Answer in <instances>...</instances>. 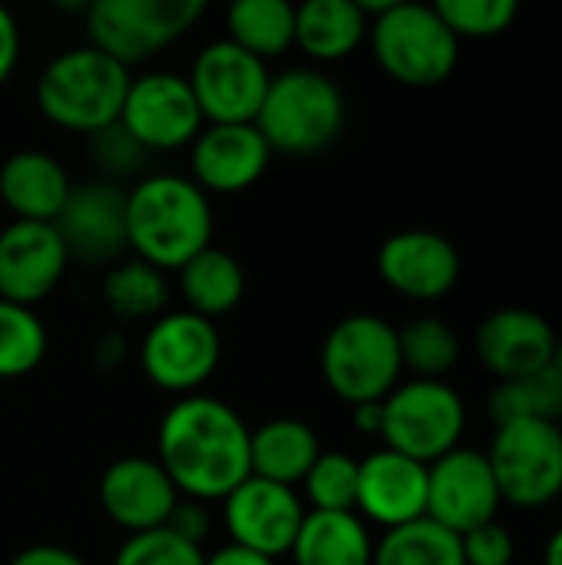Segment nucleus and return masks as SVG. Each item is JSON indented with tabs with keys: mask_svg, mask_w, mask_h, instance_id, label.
<instances>
[{
	"mask_svg": "<svg viewBox=\"0 0 562 565\" xmlns=\"http://www.w3.org/2000/svg\"><path fill=\"white\" fill-rule=\"evenodd\" d=\"M543 565H562V526L550 536L547 553H543Z\"/></svg>",
	"mask_w": 562,
	"mask_h": 565,
	"instance_id": "obj_43",
	"label": "nucleus"
},
{
	"mask_svg": "<svg viewBox=\"0 0 562 565\" xmlns=\"http://www.w3.org/2000/svg\"><path fill=\"white\" fill-rule=\"evenodd\" d=\"M500 503L487 454L457 447L427 467V520L454 536H467L470 530L494 523Z\"/></svg>",
	"mask_w": 562,
	"mask_h": 565,
	"instance_id": "obj_13",
	"label": "nucleus"
},
{
	"mask_svg": "<svg viewBox=\"0 0 562 565\" xmlns=\"http://www.w3.org/2000/svg\"><path fill=\"white\" fill-rule=\"evenodd\" d=\"M397 328L378 315L341 318L321 344V377L348 407L378 404L401 384Z\"/></svg>",
	"mask_w": 562,
	"mask_h": 565,
	"instance_id": "obj_5",
	"label": "nucleus"
},
{
	"mask_svg": "<svg viewBox=\"0 0 562 565\" xmlns=\"http://www.w3.org/2000/svg\"><path fill=\"white\" fill-rule=\"evenodd\" d=\"M119 126L146 152H172L192 146L205 129L189 79L179 73H146L129 79Z\"/></svg>",
	"mask_w": 562,
	"mask_h": 565,
	"instance_id": "obj_12",
	"label": "nucleus"
},
{
	"mask_svg": "<svg viewBox=\"0 0 562 565\" xmlns=\"http://www.w3.org/2000/svg\"><path fill=\"white\" fill-rule=\"evenodd\" d=\"M202 13V0H96L86 7V33L89 46L129 70L185 36Z\"/></svg>",
	"mask_w": 562,
	"mask_h": 565,
	"instance_id": "obj_8",
	"label": "nucleus"
},
{
	"mask_svg": "<svg viewBox=\"0 0 562 565\" xmlns=\"http://www.w3.org/2000/svg\"><path fill=\"white\" fill-rule=\"evenodd\" d=\"M225 40L268 63L295 46V7L288 0H235L225 10Z\"/></svg>",
	"mask_w": 562,
	"mask_h": 565,
	"instance_id": "obj_27",
	"label": "nucleus"
},
{
	"mask_svg": "<svg viewBox=\"0 0 562 565\" xmlns=\"http://www.w3.org/2000/svg\"><path fill=\"white\" fill-rule=\"evenodd\" d=\"M358 467L361 460L338 454V450H321L308 477L301 480L305 500L311 503L315 513H354L358 507Z\"/></svg>",
	"mask_w": 562,
	"mask_h": 565,
	"instance_id": "obj_33",
	"label": "nucleus"
},
{
	"mask_svg": "<svg viewBox=\"0 0 562 565\" xmlns=\"http://www.w3.org/2000/svg\"><path fill=\"white\" fill-rule=\"evenodd\" d=\"M113 565H205V553H202V546H195L162 526V530L126 536Z\"/></svg>",
	"mask_w": 562,
	"mask_h": 565,
	"instance_id": "obj_35",
	"label": "nucleus"
},
{
	"mask_svg": "<svg viewBox=\"0 0 562 565\" xmlns=\"http://www.w3.org/2000/svg\"><path fill=\"white\" fill-rule=\"evenodd\" d=\"M205 565H275V559H265L252 550H242V546H222L215 550L212 556H205Z\"/></svg>",
	"mask_w": 562,
	"mask_h": 565,
	"instance_id": "obj_42",
	"label": "nucleus"
},
{
	"mask_svg": "<svg viewBox=\"0 0 562 565\" xmlns=\"http://www.w3.org/2000/svg\"><path fill=\"white\" fill-rule=\"evenodd\" d=\"M166 530L176 533V536H182V540H189V543H195V546H202V540H205V533H209L205 503H195V500H185V497H182V500L176 503V510H172Z\"/></svg>",
	"mask_w": 562,
	"mask_h": 565,
	"instance_id": "obj_38",
	"label": "nucleus"
},
{
	"mask_svg": "<svg viewBox=\"0 0 562 565\" xmlns=\"http://www.w3.org/2000/svg\"><path fill=\"white\" fill-rule=\"evenodd\" d=\"M295 565H371L374 540L358 513H305L291 546Z\"/></svg>",
	"mask_w": 562,
	"mask_h": 565,
	"instance_id": "obj_25",
	"label": "nucleus"
},
{
	"mask_svg": "<svg viewBox=\"0 0 562 565\" xmlns=\"http://www.w3.org/2000/svg\"><path fill=\"white\" fill-rule=\"evenodd\" d=\"M364 523L397 530L427 516V467L394 450H378L358 467V507Z\"/></svg>",
	"mask_w": 562,
	"mask_h": 565,
	"instance_id": "obj_18",
	"label": "nucleus"
},
{
	"mask_svg": "<svg viewBox=\"0 0 562 565\" xmlns=\"http://www.w3.org/2000/svg\"><path fill=\"white\" fill-rule=\"evenodd\" d=\"M368 36L378 66L401 86H441L460 60V40L427 3L394 0L371 20Z\"/></svg>",
	"mask_w": 562,
	"mask_h": 565,
	"instance_id": "obj_6",
	"label": "nucleus"
},
{
	"mask_svg": "<svg viewBox=\"0 0 562 565\" xmlns=\"http://www.w3.org/2000/svg\"><path fill=\"white\" fill-rule=\"evenodd\" d=\"M7 565H86L83 556H76L66 546H53V543H40V546H26L17 556H10Z\"/></svg>",
	"mask_w": 562,
	"mask_h": 565,
	"instance_id": "obj_40",
	"label": "nucleus"
},
{
	"mask_svg": "<svg viewBox=\"0 0 562 565\" xmlns=\"http://www.w3.org/2000/svg\"><path fill=\"white\" fill-rule=\"evenodd\" d=\"M351 417H354L358 434L381 437V427H384V401H378V404H358V407H351Z\"/></svg>",
	"mask_w": 562,
	"mask_h": 565,
	"instance_id": "obj_41",
	"label": "nucleus"
},
{
	"mask_svg": "<svg viewBox=\"0 0 562 565\" xmlns=\"http://www.w3.org/2000/svg\"><path fill=\"white\" fill-rule=\"evenodd\" d=\"M371 565H467L460 536L431 523L427 516L397 530H388L374 543Z\"/></svg>",
	"mask_w": 562,
	"mask_h": 565,
	"instance_id": "obj_28",
	"label": "nucleus"
},
{
	"mask_svg": "<svg viewBox=\"0 0 562 565\" xmlns=\"http://www.w3.org/2000/svg\"><path fill=\"white\" fill-rule=\"evenodd\" d=\"M189 162L192 182L205 195H238L265 175L272 149L255 122L205 126L192 142Z\"/></svg>",
	"mask_w": 562,
	"mask_h": 565,
	"instance_id": "obj_20",
	"label": "nucleus"
},
{
	"mask_svg": "<svg viewBox=\"0 0 562 565\" xmlns=\"http://www.w3.org/2000/svg\"><path fill=\"white\" fill-rule=\"evenodd\" d=\"M467 407L447 381H407L384 397L381 440L388 450L424 467L460 447Z\"/></svg>",
	"mask_w": 562,
	"mask_h": 565,
	"instance_id": "obj_7",
	"label": "nucleus"
},
{
	"mask_svg": "<svg viewBox=\"0 0 562 565\" xmlns=\"http://www.w3.org/2000/svg\"><path fill=\"white\" fill-rule=\"evenodd\" d=\"M129 79V70L96 46H73L40 70L36 106L53 126L93 136L119 122Z\"/></svg>",
	"mask_w": 562,
	"mask_h": 565,
	"instance_id": "obj_3",
	"label": "nucleus"
},
{
	"mask_svg": "<svg viewBox=\"0 0 562 565\" xmlns=\"http://www.w3.org/2000/svg\"><path fill=\"white\" fill-rule=\"evenodd\" d=\"M252 430L219 397H179L159 420L156 460L176 483L179 497L222 503L252 477Z\"/></svg>",
	"mask_w": 562,
	"mask_h": 565,
	"instance_id": "obj_1",
	"label": "nucleus"
},
{
	"mask_svg": "<svg viewBox=\"0 0 562 565\" xmlns=\"http://www.w3.org/2000/svg\"><path fill=\"white\" fill-rule=\"evenodd\" d=\"M20 60V26L7 7H0V86L13 76Z\"/></svg>",
	"mask_w": 562,
	"mask_h": 565,
	"instance_id": "obj_39",
	"label": "nucleus"
},
{
	"mask_svg": "<svg viewBox=\"0 0 562 565\" xmlns=\"http://www.w3.org/2000/svg\"><path fill=\"white\" fill-rule=\"evenodd\" d=\"M556 374H560V381H562V341H556V354H553V364H550Z\"/></svg>",
	"mask_w": 562,
	"mask_h": 565,
	"instance_id": "obj_44",
	"label": "nucleus"
},
{
	"mask_svg": "<svg viewBox=\"0 0 562 565\" xmlns=\"http://www.w3.org/2000/svg\"><path fill=\"white\" fill-rule=\"evenodd\" d=\"M53 228L60 232L70 262L106 265L119 258L126 245V192L109 182L73 185Z\"/></svg>",
	"mask_w": 562,
	"mask_h": 565,
	"instance_id": "obj_19",
	"label": "nucleus"
},
{
	"mask_svg": "<svg viewBox=\"0 0 562 565\" xmlns=\"http://www.w3.org/2000/svg\"><path fill=\"white\" fill-rule=\"evenodd\" d=\"M368 26L371 20L358 0H305L295 7V46L315 63L351 56L364 43Z\"/></svg>",
	"mask_w": 562,
	"mask_h": 565,
	"instance_id": "obj_23",
	"label": "nucleus"
},
{
	"mask_svg": "<svg viewBox=\"0 0 562 565\" xmlns=\"http://www.w3.org/2000/svg\"><path fill=\"white\" fill-rule=\"evenodd\" d=\"M209 195L185 175H149L126 192V245L156 271H179L212 245Z\"/></svg>",
	"mask_w": 562,
	"mask_h": 565,
	"instance_id": "obj_2",
	"label": "nucleus"
},
{
	"mask_svg": "<svg viewBox=\"0 0 562 565\" xmlns=\"http://www.w3.org/2000/svg\"><path fill=\"white\" fill-rule=\"evenodd\" d=\"M70 192L73 182L66 169L43 149H20L0 166V202L10 209L13 222L53 225Z\"/></svg>",
	"mask_w": 562,
	"mask_h": 565,
	"instance_id": "obj_22",
	"label": "nucleus"
},
{
	"mask_svg": "<svg viewBox=\"0 0 562 565\" xmlns=\"http://www.w3.org/2000/svg\"><path fill=\"white\" fill-rule=\"evenodd\" d=\"M96 500L109 523L136 536L162 530L182 497L156 457H119L103 470Z\"/></svg>",
	"mask_w": 562,
	"mask_h": 565,
	"instance_id": "obj_16",
	"label": "nucleus"
},
{
	"mask_svg": "<svg viewBox=\"0 0 562 565\" xmlns=\"http://www.w3.org/2000/svg\"><path fill=\"white\" fill-rule=\"evenodd\" d=\"M305 503L295 490L248 477L222 500V523L232 546L252 550L265 559L288 556L305 523Z\"/></svg>",
	"mask_w": 562,
	"mask_h": 565,
	"instance_id": "obj_14",
	"label": "nucleus"
},
{
	"mask_svg": "<svg viewBox=\"0 0 562 565\" xmlns=\"http://www.w3.org/2000/svg\"><path fill=\"white\" fill-rule=\"evenodd\" d=\"M166 298V275L139 258L116 262L103 281V301L119 321H156Z\"/></svg>",
	"mask_w": 562,
	"mask_h": 565,
	"instance_id": "obj_30",
	"label": "nucleus"
},
{
	"mask_svg": "<svg viewBox=\"0 0 562 565\" xmlns=\"http://www.w3.org/2000/svg\"><path fill=\"white\" fill-rule=\"evenodd\" d=\"M401 364L417 381H444L460 361V338L441 318H417L397 331Z\"/></svg>",
	"mask_w": 562,
	"mask_h": 565,
	"instance_id": "obj_31",
	"label": "nucleus"
},
{
	"mask_svg": "<svg viewBox=\"0 0 562 565\" xmlns=\"http://www.w3.org/2000/svg\"><path fill=\"white\" fill-rule=\"evenodd\" d=\"M89 146H93L96 166H99L106 175H129V172L139 169V162H142V156H146V149L136 146L132 136H129L119 122H113V126L93 132V136H89Z\"/></svg>",
	"mask_w": 562,
	"mask_h": 565,
	"instance_id": "obj_36",
	"label": "nucleus"
},
{
	"mask_svg": "<svg viewBox=\"0 0 562 565\" xmlns=\"http://www.w3.org/2000/svg\"><path fill=\"white\" fill-rule=\"evenodd\" d=\"M460 546H464L467 565H513V556H517V543L510 530L500 526L497 520L460 536Z\"/></svg>",
	"mask_w": 562,
	"mask_h": 565,
	"instance_id": "obj_37",
	"label": "nucleus"
},
{
	"mask_svg": "<svg viewBox=\"0 0 562 565\" xmlns=\"http://www.w3.org/2000/svg\"><path fill=\"white\" fill-rule=\"evenodd\" d=\"M176 275H179V295L185 301V311H192L205 321H215V318L235 311L245 295L242 262L232 252L215 248V245L199 252Z\"/></svg>",
	"mask_w": 562,
	"mask_h": 565,
	"instance_id": "obj_26",
	"label": "nucleus"
},
{
	"mask_svg": "<svg viewBox=\"0 0 562 565\" xmlns=\"http://www.w3.org/2000/svg\"><path fill=\"white\" fill-rule=\"evenodd\" d=\"M553 324L530 308H500L487 315L477 328V358L500 381H517L540 374L556 354Z\"/></svg>",
	"mask_w": 562,
	"mask_h": 565,
	"instance_id": "obj_21",
	"label": "nucleus"
},
{
	"mask_svg": "<svg viewBox=\"0 0 562 565\" xmlns=\"http://www.w3.org/2000/svg\"><path fill=\"white\" fill-rule=\"evenodd\" d=\"M490 420L513 424V420H547L556 424L562 417V381L553 367L517 377V381H500L487 401Z\"/></svg>",
	"mask_w": 562,
	"mask_h": 565,
	"instance_id": "obj_29",
	"label": "nucleus"
},
{
	"mask_svg": "<svg viewBox=\"0 0 562 565\" xmlns=\"http://www.w3.org/2000/svg\"><path fill=\"white\" fill-rule=\"evenodd\" d=\"M70 268V252L53 225L10 222L0 228V298L33 308L50 298Z\"/></svg>",
	"mask_w": 562,
	"mask_h": 565,
	"instance_id": "obj_17",
	"label": "nucleus"
},
{
	"mask_svg": "<svg viewBox=\"0 0 562 565\" xmlns=\"http://www.w3.org/2000/svg\"><path fill=\"white\" fill-rule=\"evenodd\" d=\"M185 79L205 126H232V122H255L272 73L268 63L245 53L232 40H215L195 53Z\"/></svg>",
	"mask_w": 562,
	"mask_h": 565,
	"instance_id": "obj_11",
	"label": "nucleus"
},
{
	"mask_svg": "<svg viewBox=\"0 0 562 565\" xmlns=\"http://www.w3.org/2000/svg\"><path fill=\"white\" fill-rule=\"evenodd\" d=\"M222 361V334L215 321L192 311H169L149 321L139 341V367L149 384L166 394H195Z\"/></svg>",
	"mask_w": 562,
	"mask_h": 565,
	"instance_id": "obj_10",
	"label": "nucleus"
},
{
	"mask_svg": "<svg viewBox=\"0 0 562 565\" xmlns=\"http://www.w3.org/2000/svg\"><path fill=\"white\" fill-rule=\"evenodd\" d=\"M46 358V328L33 308L0 298V381L33 374Z\"/></svg>",
	"mask_w": 562,
	"mask_h": 565,
	"instance_id": "obj_32",
	"label": "nucleus"
},
{
	"mask_svg": "<svg viewBox=\"0 0 562 565\" xmlns=\"http://www.w3.org/2000/svg\"><path fill=\"white\" fill-rule=\"evenodd\" d=\"M252 477L295 490L321 457L318 434L298 417H278L252 430Z\"/></svg>",
	"mask_w": 562,
	"mask_h": 565,
	"instance_id": "obj_24",
	"label": "nucleus"
},
{
	"mask_svg": "<svg viewBox=\"0 0 562 565\" xmlns=\"http://www.w3.org/2000/svg\"><path fill=\"white\" fill-rule=\"evenodd\" d=\"M503 503L540 510L562 493V430L547 420H513L494 430L487 450Z\"/></svg>",
	"mask_w": 562,
	"mask_h": 565,
	"instance_id": "obj_9",
	"label": "nucleus"
},
{
	"mask_svg": "<svg viewBox=\"0 0 562 565\" xmlns=\"http://www.w3.org/2000/svg\"><path fill=\"white\" fill-rule=\"evenodd\" d=\"M381 281L411 301H441L460 281V252L431 228H404L378 248Z\"/></svg>",
	"mask_w": 562,
	"mask_h": 565,
	"instance_id": "obj_15",
	"label": "nucleus"
},
{
	"mask_svg": "<svg viewBox=\"0 0 562 565\" xmlns=\"http://www.w3.org/2000/svg\"><path fill=\"white\" fill-rule=\"evenodd\" d=\"M434 10L457 40H487L513 26L520 7L513 0H437Z\"/></svg>",
	"mask_w": 562,
	"mask_h": 565,
	"instance_id": "obj_34",
	"label": "nucleus"
},
{
	"mask_svg": "<svg viewBox=\"0 0 562 565\" xmlns=\"http://www.w3.org/2000/svg\"><path fill=\"white\" fill-rule=\"evenodd\" d=\"M344 93L321 70H285L272 76L255 129L268 142L272 156H315L328 149L344 129Z\"/></svg>",
	"mask_w": 562,
	"mask_h": 565,
	"instance_id": "obj_4",
	"label": "nucleus"
}]
</instances>
